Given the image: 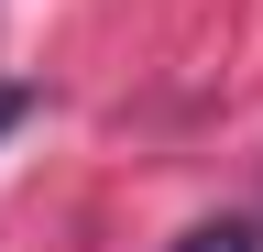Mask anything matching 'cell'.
<instances>
[{
    "label": "cell",
    "mask_w": 263,
    "mask_h": 252,
    "mask_svg": "<svg viewBox=\"0 0 263 252\" xmlns=\"http://www.w3.org/2000/svg\"><path fill=\"white\" fill-rule=\"evenodd\" d=\"M176 252H263V219H197Z\"/></svg>",
    "instance_id": "obj_1"
},
{
    "label": "cell",
    "mask_w": 263,
    "mask_h": 252,
    "mask_svg": "<svg viewBox=\"0 0 263 252\" xmlns=\"http://www.w3.org/2000/svg\"><path fill=\"white\" fill-rule=\"evenodd\" d=\"M11 121H33V88H22V77H0V132H11Z\"/></svg>",
    "instance_id": "obj_2"
}]
</instances>
